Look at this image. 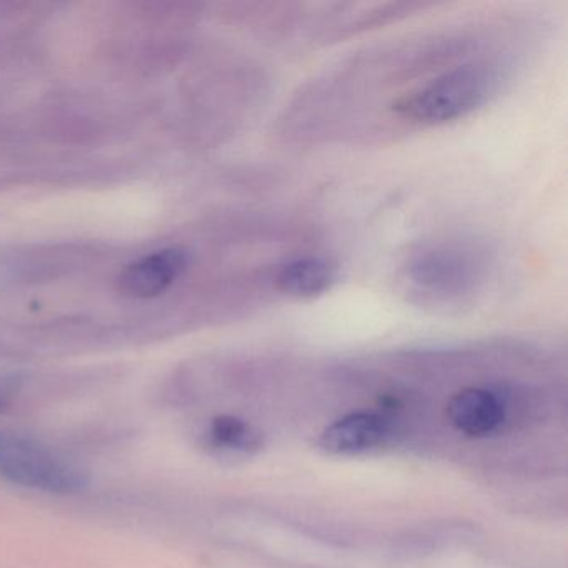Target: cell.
Masks as SVG:
<instances>
[{"instance_id": "6da1fadb", "label": "cell", "mask_w": 568, "mask_h": 568, "mask_svg": "<svg viewBox=\"0 0 568 568\" xmlns=\"http://www.w3.org/2000/svg\"><path fill=\"white\" fill-rule=\"evenodd\" d=\"M505 68L494 59L478 58L438 69L425 81L390 102L397 121L417 128H438L460 121L491 101L505 82Z\"/></svg>"}, {"instance_id": "7a4b0ae2", "label": "cell", "mask_w": 568, "mask_h": 568, "mask_svg": "<svg viewBox=\"0 0 568 568\" xmlns=\"http://www.w3.org/2000/svg\"><path fill=\"white\" fill-rule=\"evenodd\" d=\"M487 252L470 242H428L402 265L405 287L420 304L454 308L470 301L487 278Z\"/></svg>"}, {"instance_id": "3957f363", "label": "cell", "mask_w": 568, "mask_h": 568, "mask_svg": "<svg viewBox=\"0 0 568 568\" xmlns=\"http://www.w3.org/2000/svg\"><path fill=\"white\" fill-rule=\"evenodd\" d=\"M0 478L58 495L79 494L89 485L88 474L64 455L8 432H0Z\"/></svg>"}, {"instance_id": "277c9868", "label": "cell", "mask_w": 568, "mask_h": 568, "mask_svg": "<svg viewBox=\"0 0 568 568\" xmlns=\"http://www.w3.org/2000/svg\"><path fill=\"white\" fill-rule=\"evenodd\" d=\"M191 265V255L182 247H164L135 258L122 268L118 288L125 297L149 301L165 294Z\"/></svg>"}, {"instance_id": "5b68a950", "label": "cell", "mask_w": 568, "mask_h": 568, "mask_svg": "<svg viewBox=\"0 0 568 568\" xmlns=\"http://www.w3.org/2000/svg\"><path fill=\"white\" fill-rule=\"evenodd\" d=\"M338 281V267L321 254L294 255L281 262L272 275L277 294L292 301H314L332 291Z\"/></svg>"}, {"instance_id": "8992f818", "label": "cell", "mask_w": 568, "mask_h": 568, "mask_svg": "<svg viewBox=\"0 0 568 568\" xmlns=\"http://www.w3.org/2000/svg\"><path fill=\"white\" fill-rule=\"evenodd\" d=\"M450 424L468 437H487L498 430L505 418L497 395L480 387H467L452 395L447 404Z\"/></svg>"}, {"instance_id": "52a82bcc", "label": "cell", "mask_w": 568, "mask_h": 568, "mask_svg": "<svg viewBox=\"0 0 568 568\" xmlns=\"http://www.w3.org/2000/svg\"><path fill=\"white\" fill-rule=\"evenodd\" d=\"M384 420L368 412H354L324 428L318 448L331 455H355L377 447L384 440Z\"/></svg>"}, {"instance_id": "ba28073f", "label": "cell", "mask_w": 568, "mask_h": 568, "mask_svg": "<svg viewBox=\"0 0 568 568\" xmlns=\"http://www.w3.org/2000/svg\"><path fill=\"white\" fill-rule=\"evenodd\" d=\"M264 438L261 432L234 415H219L212 418L204 432V445L214 454L225 457L254 455L261 450Z\"/></svg>"}, {"instance_id": "9c48e42d", "label": "cell", "mask_w": 568, "mask_h": 568, "mask_svg": "<svg viewBox=\"0 0 568 568\" xmlns=\"http://www.w3.org/2000/svg\"><path fill=\"white\" fill-rule=\"evenodd\" d=\"M6 404H8V400H6V395H0V412L4 410Z\"/></svg>"}]
</instances>
